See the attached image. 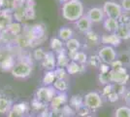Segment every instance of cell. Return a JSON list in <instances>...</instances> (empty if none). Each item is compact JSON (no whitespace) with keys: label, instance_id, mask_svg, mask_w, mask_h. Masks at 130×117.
Listing matches in <instances>:
<instances>
[{"label":"cell","instance_id":"cell-1","mask_svg":"<svg viewBox=\"0 0 130 117\" xmlns=\"http://www.w3.org/2000/svg\"><path fill=\"white\" fill-rule=\"evenodd\" d=\"M84 4L81 0H69L64 3L61 8L62 18L68 22H77L80 18L84 16Z\"/></svg>","mask_w":130,"mask_h":117},{"label":"cell","instance_id":"cell-2","mask_svg":"<svg viewBox=\"0 0 130 117\" xmlns=\"http://www.w3.org/2000/svg\"><path fill=\"white\" fill-rule=\"evenodd\" d=\"M11 73L14 77L19 78V79H24V78L29 77L32 73L31 63L26 61H18L12 68Z\"/></svg>","mask_w":130,"mask_h":117},{"label":"cell","instance_id":"cell-3","mask_svg":"<svg viewBox=\"0 0 130 117\" xmlns=\"http://www.w3.org/2000/svg\"><path fill=\"white\" fill-rule=\"evenodd\" d=\"M84 106H87L89 110H96L103 106L102 96L97 92H88L84 97Z\"/></svg>","mask_w":130,"mask_h":117},{"label":"cell","instance_id":"cell-4","mask_svg":"<svg viewBox=\"0 0 130 117\" xmlns=\"http://www.w3.org/2000/svg\"><path fill=\"white\" fill-rule=\"evenodd\" d=\"M109 75H110V81L114 84L125 85L129 80V74L124 67H120L119 69H111L109 71Z\"/></svg>","mask_w":130,"mask_h":117},{"label":"cell","instance_id":"cell-5","mask_svg":"<svg viewBox=\"0 0 130 117\" xmlns=\"http://www.w3.org/2000/svg\"><path fill=\"white\" fill-rule=\"evenodd\" d=\"M102 9L107 18H111V19H115V20H119V18L123 12L120 4L115 2V1H106L104 3Z\"/></svg>","mask_w":130,"mask_h":117},{"label":"cell","instance_id":"cell-6","mask_svg":"<svg viewBox=\"0 0 130 117\" xmlns=\"http://www.w3.org/2000/svg\"><path fill=\"white\" fill-rule=\"evenodd\" d=\"M56 95L55 90L53 86H43L40 87L35 94V99L40 100L41 102H43L45 105L49 103L54 99V97Z\"/></svg>","mask_w":130,"mask_h":117},{"label":"cell","instance_id":"cell-7","mask_svg":"<svg viewBox=\"0 0 130 117\" xmlns=\"http://www.w3.org/2000/svg\"><path fill=\"white\" fill-rule=\"evenodd\" d=\"M97 55L100 57L102 62L107 63V64H111L118 58V54H117L114 47L108 46V45H104L103 47H101L98 50Z\"/></svg>","mask_w":130,"mask_h":117},{"label":"cell","instance_id":"cell-8","mask_svg":"<svg viewBox=\"0 0 130 117\" xmlns=\"http://www.w3.org/2000/svg\"><path fill=\"white\" fill-rule=\"evenodd\" d=\"M87 18L90 20L92 23H98V22H103L105 20V14L103 9L99 7H92L90 8L87 14Z\"/></svg>","mask_w":130,"mask_h":117},{"label":"cell","instance_id":"cell-9","mask_svg":"<svg viewBox=\"0 0 130 117\" xmlns=\"http://www.w3.org/2000/svg\"><path fill=\"white\" fill-rule=\"evenodd\" d=\"M41 62L42 67L46 69V71H54L56 68V59L53 52H47L45 59Z\"/></svg>","mask_w":130,"mask_h":117},{"label":"cell","instance_id":"cell-10","mask_svg":"<svg viewBox=\"0 0 130 117\" xmlns=\"http://www.w3.org/2000/svg\"><path fill=\"white\" fill-rule=\"evenodd\" d=\"M67 100H68L67 95L65 93H59V94L54 96V99L50 102L51 108L52 109H62V107L66 105Z\"/></svg>","mask_w":130,"mask_h":117},{"label":"cell","instance_id":"cell-11","mask_svg":"<svg viewBox=\"0 0 130 117\" xmlns=\"http://www.w3.org/2000/svg\"><path fill=\"white\" fill-rule=\"evenodd\" d=\"M16 63L15 59L11 55H2L0 56V69L2 71H11Z\"/></svg>","mask_w":130,"mask_h":117},{"label":"cell","instance_id":"cell-12","mask_svg":"<svg viewBox=\"0 0 130 117\" xmlns=\"http://www.w3.org/2000/svg\"><path fill=\"white\" fill-rule=\"evenodd\" d=\"M91 25L92 22H90V20L87 18V15H84L82 18H80L76 22V27L79 29V31L86 33L87 31L91 30Z\"/></svg>","mask_w":130,"mask_h":117},{"label":"cell","instance_id":"cell-13","mask_svg":"<svg viewBox=\"0 0 130 117\" xmlns=\"http://www.w3.org/2000/svg\"><path fill=\"white\" fill-rule=\"evenodd\" d=\"M101 42L104 45H108V46H119L121 40L116 35V33H110V34H103L101 36Z\"/></svg>","mask_w":130,"mask_h":117},{"label":"cell","instance_id":"cell-14","mask_svg":"<svg viewBox=\"0 0 130 117\" xmlns=\"http://www.w3.org/2000/svg\"><path fill=\"white\" fill-rule=\"evenodd\" d=\"M13 102L11 99L6 95H0V114H6L11 110Z\"/></svg>","mask_w":130,"mask_h":117},{"label":"cell","instance_id":"cell-15","mask_svg":"<svg viewBox=\"0 0 130 117\" xmlns=\"http://www.w3.org/2000/svg\"><path fill=\"white\" fill-rule=\"evenodd\" d=\"M68 57L70 58L71 61H74L78 62L79 64H86L88 60V57L85 52L78 51L76 53H67Z\"/></svg>","mask_w":130,"mask_h":117},{"label":"cell","instance_id":"cell-16","mask_svg":"<svg viewBox=\"0 0 130 117\" xmlns=\"http://www.w3.org/2000/svg\"><path fill=\"white\" fill-rule=\"evenodd\" d=\"M104 28L110 32V33H116V31L118 30L119 27V22L118 20L115 19H111V18H107L103 21Z\"/></svg>","mask_w":130,"mask_h":117},{"label":"cell","instance_id":"cell-17","mask_svg":"<svg viewBox=\"0 0 130 117\" xmlns=\"http://www.w3.org/2000/svg\"><path fill=\"white\" fill-rule=\"evenodd\" d=\"M55 59H56V67H63V68H66L67 66L69 64V62L71 61L70 58L68 57V54L65 51V49L59 53H57V56Z\"/></svg>","mask_w":130,"mask_h":117},{"label":"cell","instance_id":"cell-18","mask_svg":"<svg viewBox=\"0 0 130 117\" xmlns=\"http://www.w3.org/2000/svg\"><path fill=\"white\" fill-rule=\"evenodd\" d=\"M86 69V66L85 64H79L78 62L74 61H71L69 62V64L66 67V71L69 74H78V73H82L85 71Z\"/></svg>","mask_w":130,"mask_h":117},{"label":"cell","instance_id":"cell-19","mask_svg":"<svg viewBox=\"0 0 130 117\" xmlns=\"http://www.w3.org/2000/svg\"><path fill=\"white\" fill-rule=\"evenodd\" d=\"M65 48L67 53H76L81 48V42L76 38H71L65 42Z\"/></svg>","mask_w":130,"mask_h":117},{"label":"cell","instance_id":"cell-20","mask_svg":"<svg viewBox=\"0 0 130 117\" xmlns=\"http://www.w3.org/2000/svg\"><path fill=\"white\" fill-rule=\"evenodd\" d=\"M13 111H15L20 116L25 117V114L28 112V105L26 102H18L13 103V106L11 108Z\"/></svg>","mask_w":130,"mask_h":117},{"label":"cell","instance_id":"cell-21","mask_svg":"<svg viewBox=\"0 0 130 117\" xmlns=\"http://www.w3.org/2000/svg\"><path fill=\"white\" fill-rule=\"evenodd\" d=\"M116 35L120 40H128V39H130V27L119 24L118 30L116 31Z\"/></svg>","mask_w":130,"mask_h":117},{"label":"cell","instance_id":"cell-22","mask_svg":"<svg viewBox=\"0 0 130 117\" xmlns=\"http://www.w3.org/2000/svg\"><path fill=\"white\" fill-rule=\"evenodd\" d=\"M53 87L55 91H58L59 93H65L69 88V84L65 79H55Z\"/></svg>","mask_w":130,"mask_h":117},{"label":"cell","instance_id":"cell-23","mask_svg":"<svg viewBox=\"0 0 130 117\" xmlns=\"http://www.w3.org/2000/svg\"><path fill=\"white\" fill-rule=\"evenodd\" d=\"M85 34H86V39L88 42V44L97 45L101 42V37L95 31H93V30H89V31L86 32Z\"/></svg>","mask_w":130,"mask_h":117},{"label":"cell","instance_id":"cell-24","mask_svg":"<svg viewBox=\"0 0 130 117\" xmlns=\"http://www.w3.org/2000/svg\"><path fill=\"white\" fill-rule=\"evenodd\" d=\"M50 44H51V49L53 51H54L56 54L64 50L63 42H62V40H60L58 37H53V38L51 39Z\"/></svg>","mask_w":130,"mask_h":117},{"label":"cell","instance_id":"cell-25","mask_svg":"<svg viewBox=\"0 0 130 117\" xmlns=\"http://www.w3.org/2000/svg\"><path fill=\"white\" fill-rule=\"evenodd\" d=\"M58 38L62 41H67L73 38V30L69 28H60L58 30Z\"/></svg>","mask_w":130,"mask_h":117},{"label":"cell","instance_id":"cell-26","mask_svg":"<svg viewBox=\"0 0 130 117\" xmlns=\"http://www.w3.org/2000/svg\"><path fill=\"white\" fill-rule=\"evenodd\" d=\"M115 117H130V106H119L115 111Z\"/></svg>","mask_w":130,"mask_h":117},{"label":"cell","instance_id":"cell-27","mask_svg":"<svg viewBox=\"0 0 130 117\" xmlns=\"http://www.w3.org/2000/svg\"><path fill=\"white\" fill-rule=\"evenodd\" d=\"M7 30L13 35H20L21 31H22V25L19 22H10L7 27Z\"/></svg>","mask_w":130,"mask_h":117},{"label":"cell","instance_id":"cell-28","mask_svg":"<svg viewBox=\"0 0 130 117\" xmlns=\"http://www.w3.org/2000/svg\"><path fill=\"white\" fill-rule=\"evenodd\" d=\"M82 106H84V98H82L81 96L75 95L70 99V106L71 107L75 108V109L77 110V109Z\"/></svg>","mask_w":130,"mask_h":117},{"label":"cell","instance_id":"cell-29","mask_svg":"<svg viewBox=\"0 0 130 117\" xmlns=\"http://www.w3.org/2000/svg\"><path fill=\"white\" fill-rule=\"evenodd\" d=\"M17 44L22 48H25L27 46L31 45V40L27 35H18L17 36Z\"/></svg>","mask_w":130,"mask_h":117},{"label":"cell","instance_id":"cell-30","mask_svg":"<svg viewBox=\"0 0 130 117\" xmlns=\"http://www.w3.org/2000/svg\"><path fill=\"white\" fill-rule=\"evenodd\" d=\"M55 81V75L54 71H46L43 76V84L44 86H51Z\"/></svg>","mask_w":130,"mask_h":117},{"label":"cell","instance_id":"cell-31","mask_svg":"<svg viewBox=\"0 0 130 117\" xmlns=\"http://www.w3.org/2000/svg\"><path fill=\"white\" fill-rule=\"evenodd\" d=\"M87 62L90 67H94V68H99L100 66L102 64V61L98 55H91L90 57H88Z\"/></svg>","mask_w":130,"mask_h":117},{"label":"cell","instance_id":"cell-32","mask_svg":"<svg viewBox=\"0 0 130 117\" xmlns=\"http://www.w3.org/2000/svg\"><path fill=\"white\" fill-rule=\"evenodd\" d=\"M46 55H47V52L44 50L43 48H36L33 51V58L36 61H42L45 59Z\"/></svg>","mask_w":130,"mask_h":117},{"label":"cell","instance_id":"cell-33","mask_svg":"<svg viewBox=\"0 0 130 117\" xmlns=\"http://www.w3.org/2000/svg\"><path fill=\"white\" fill-rule=\"evenodd\" d=\"M118 21H119V24L130 27V13H128V12H122V14L120 15V17L119 18Z\"/></svg>","mask_w":130,"mask_h":117},{"label":"cell","instance_id":"cell-34","mask_svg":"<svg viewBox=\"0 0 130 117\" xmlns=\"http://www.w3.org/2000/svg\"><path fill=\"white\" fill-rule=\"evenodd\" d=\"M54 72L55 75V79H65L67 76L66 68H63V67H56V68L54 70Z\"/></svg>","mask_w":130,"mask_h":117},{"label":"cell","instance_id":"cell-35","mask_svg":"<svg viewBox=\"0 0 130 117\" xmlns=\"http://www.w3.org/2000/svg\"><path fill=\"white\" fill-rule=\"evenodd\" d=\"M31 106H32L33 109H35V110H37V111H41V112L47 108L46 105H45V103H43V102H41V101H40V100H38L37 99H34V100H32Z\"/></svg>","mask_w":130,"mask_h":117},{"label":"cell","instance_id":"cell-36","mask_svg":"<svg viewBox=\"0 0 130 117\" xmlns=\"http://www.w3.org/2000/svg\"><path fill=\"white\" fill-rule=\"evenodd\" d=\"M113 89L114 91L118 94L119 96H124L125 92V85H119V84H115L113 86Z\"/></svg>","mask_w":130,"mask_h":117},{"label":"cell","instance_id":"cell-37","mask_svg":"<svg viewBox=\"0 0 130 117\" xmlns=\"http://www.w3.org/2000/svg\"><path fill=\"white\" fill-rule=\"evenodd\" d=\"M62 112H63V114H64L65 117H73L74 115V109H73V107H71L70 106H67V105H65L63 107H62Z\"/></svg>","mask_w":130,"mask_h":117},{"label":"cell","instance_id":"cell-38","mask_svg":"<svg viewBox=\"0 0 130 117\" xmlns=\"http://www.w3.org/2000/svg\"><path fill=\"white\" fill-rule=\"evenodd\" d=\"M99 82L101 84H104V85H107V84H110V75H109V72L108 73H100L99 74Z\"/></svg>","mask_w":130,"mask_h":117},{"label":"cell","instance_id":"cell-39","mask_svg":"<svg viewBox=\"0 0 130 117\" xmlns=\"http://www.w3.org/2000/svg\"><path fill=\"white\" fill-rule=\"evenodd\" d=\"M89 111H90V110L87 108V106H80V107L77 109V112L79 113V116H80V117L88 116V113H89Z\"/></svg>","mask_w":130,"mask_h":117},{"label":"cell","instance_id":"cell-40","mask_svg":"<svg viewBox=\"0 0 130 117\" xmlns=\"http://www.w3.org/2000/svg\"><path fill=\"white\" fill-rule=\"evenodd\" d=\"M48 117H65L62 109H52L49 111V116Z\"/></svg>","mask_w":130,"mask_h":117},{"label":"cell","instance_id":"cell-41","mask_svg":"<svg viewBox=\"0 0 130 117\" xmlns=\"http://www.w3.org/2000/svg\"><path fill=\"white\" fill-rule=\"evenodd\" d=\"M120 6L123 12H128L130 13V0H121Z\"/></svg>","mask_w":130,"mask_h":117},{"label":"cell","instance_id":"cell-42","mask_svg":"<svg viewBox=\"0 0 130 117\" xmlns=\"http://www.w3.org/2000/svg\"><path fill=\"white\" fill-rule=\"evenodd\" d=\"M110 67H112V69H119L120 67H123V62L119 60V59H117V60H115L111 64H110Z\"/></svg>","mask_w":130,"mask_h":117},{"label":"cell","instance_id":"cell-43","mask_svg":"<svg viewBox=\"0 0 130 117\" xmlns=\"http://www.w3.org/2000/svg\"><path fill=\"white\" fill-rule=\"evenodd\" d=\"M107 98H108V100L109 101H111V102H116V101H118L119 99V96L115 92V91H113L111 94H109L108 96H107Z\"/></svg>","mask_w":130,"mask_h":117},{"label":"cell","instance_id":"cell-44","mask_svg":"<svg viewBox=\"0 0 130 117\" xmlns=\"http://www.w3.org/2000/svg\"><path fill=\"white\" fill-rule=\"evenodd\" d=\"M113 91H114V89H113V85L107 84V85H105V87H104L103 92H102V95L107 97V96H108L109 94H111Z\"/></svg>","mask_w":130,"mask_h":117},{"label":"cell","instance_id":"cell-45","mask_svg":"<svg viewBox=\"0 0 130 117\" xmlns=\"http://www.w3.org/2000/svg\"><path fill=\"white\" fill-rule=\"evenodd\" d=\"M110 64H107V63H104L102 62V64L100 66L99 69H100V73H108L111 69H110Z\"/></svg>","mask_w":130,"mask_h":117},{"label":"cell","instance_id":"cell-46","mask_svg":"<svg viewBox=\"0 0 130 117\" xmlns=\"http://www.w3.org/2000/svg\"><path fill=\"white\" fill-rule=\"evenodd\" d=\"M123 97H124V100H125V102H126V105L128 106H130V90L125 92V94Z\"/></svg>","mask_w":130,"mask_h":117},{"label":"cell","instance_id":"cell-47","mask_svg":"<svg viewBox=\"0 0 130 117\" xmlns=\"http://www.w3.org/2000/svg\"><path fill=\"white\" fill-rule=\"evenodd\" d=\"M7 114H8V117H22V116H20L19 114H17V113L15 111H13L12 109L9 112H8Z\"/></svg>","mask_w":130,"mask_h":117},{"label":"cell","instance_id":"cell-48","mask_svg":"<svg viewBox=\"0 0 130 117\" xmlns=\"http://www.w3.org/2000/svg\"><path fill=\"white\" fill-rule=\"evenodd\" d=\"M58 2H60V3H62V4H64V3H66V2H68L69 0H57Z\"/></svg>","mask_w":130,"mask_h":117},{"label":"cell","instance_id":"cell-49","mask_svg":"<svg viewBox=\"0 0 130 117\" xmlns=\"http://www.w3.org/2000/svg\"><path fill=\"white\" fill-rule=\"evenodd\" d=\"M3 3H4V0H0V8L2 7V5H3Z\"/></svg>","mask_w":130,"mask_h":117},{"label":"cell","instance_id":"cell-50","mask_svg":"<svg viewBox=\"0 0 130 117\" xmlns=\"http://www.w3.org/2000/svg\"><path fill=\"white\" fill-rule=\"evenodd\" d=\"M87 117H94V116H91V115H88V116H87Z\"/></svg>","mask_w":130,"mask_h":117}]
</instances>
